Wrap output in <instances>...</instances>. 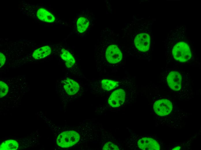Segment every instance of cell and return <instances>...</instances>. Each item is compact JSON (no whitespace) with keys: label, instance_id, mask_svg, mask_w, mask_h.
<instances>
[{"label":"cell","instance_id":"obj_14","mask_svg":"<svg viewBox=\"0 0 201 150\" xmlns=\"http://www.w3.org/2000/svg\"><path fill=\"white\" fill-rule=\"evenodd\" d=\"M36 16L39 20L49 23L56 22V17L52 12L44 8H38L36 11Z\"/></svg>","mask_w":201,"mask_h":150},{"label":"cell","instance_id":"obj_12","mask_svg":"<svg viewBox=\"0 0 201 150\" xmlns=\"http://www.w3.org/2000/svg\"><path fill=\"white\" fill-rule=\"evenodd\" d=\"M138 147L141 149L145 150H159L160 146L155 140L150 138H143L137 142Z\"/></svg>","mask_w":201,"mask_h":150},{"label":"cell","instance_id":"obj_11","mask_svg":"<svg viewBox=\"0 0 201 150\" xmlns=\"http://www.w3.org/2000/svg\"><path fill=\"white\" fill-rule=\"evenodd\" d=\"M155 112L160 116L167 115L172 111L173 106L171 102L169 100L163 99L155 101L153 105Z\"/></svg>","mask_w":201,"mask_h":150},{"label":"cell","instance_id":"obj_10","mask_svg":"<svg viewBox=\"0 0 201 150\" xmlns=\"http://www.w3.org/2000/svg\"><path fill=\"white\" fill-rule=\"evenodd\" d=\"M126 93L123 89H117L109 96L107 101L108 104L112 108L118 107L124 103L126 98Z\"/></svg>","mask_w":201,"mask_h":150},{"label":"cell","instance_id":"obj_9","mask_svg":"<svg viewBox=\"0 0 201 150\" xmlns=\"http://www.w3.org/2000/svg\"><path fill=\"white\" fill-rule=\"evenodd\" d=\"M182 71L178 69H168L163 73L164 80H165L170 89L175 91H178L181 89L183 82L185 81L186 75H184Z\"/></svg>","mask_w":201,"mask_h":150},{"label":"cell","instance_id":"obj_5","mask_svg":"<svg viewBox=\"0 0 201 150\" xmlns=\"http://www.w3.org/2000/svg\"><path fill=\"white\" fill-rule=\"evenodd\" d=\"M87 126H71L68 130L58 136L56 140L57 145L62 148H71L86 143L89 132Z\"/></svg>","mask_w":201,"mask_h":150},{"label":"cell","instance_id":"obj_4","mask_svg":"<svg viewBox=\"0 0 201 150\" xmlns=\"http://www.w3.org/2000/svg\"><path fill=\"white\" fill-rule=\"evenodd\" d=\"M150 25L141 23L135 33L131 48L132 54L137 58L151 59L152 40Z\"/></svg>","mask_w":201,"mask_h":150},{"label":"cell","instance_id":"obj_1","mask_svg":"<svg viewBox=\"0 0 201 150\" xmlns=\"http://www.w3.org/2000/svg\"><path fill=\"white\" fill-rule=\"evenodd\" d=\"M109 39L106 29L101 31L100 40L95 45L94 60L98 72L115 73L124 65L125 49Z\"/></svg>","mask_w":201,"mask_h":150},{"label":"cell","instance_id":"obj_6","mask_svg":"<svg viewBox=\"0 0 201 150\" xmlns=\"http://www.w3.org/2000/svg\"><path fill=\"white\" fill-rule=\"evenodd\" d=\"M57 53L64 64L66 73L72 76L87 80L83 73L80 59L72 47L60 46Z\"/></svg>","mask_w":201,"mask_h":150},{"label":"cell","instance_id":"obj_16","mask_svg":"<svg viewBox=\"0 0 201 150\" xmlns=\"http://www.w3.org/2000/svg\"><path fill=\"white\" fill-rule=\"evenodd\" d=\"M103 150H119L118 146L115 143L111 141H108L104 145L102 148Z\"/></svg>","mask_w":201,"mask_h":150},{"label":"cell","instance_id":"obj_8","mask_svg":"<svg viewBox=\"0 0 201 150\" xmlns=\"http://www.w3.org/2000/svg\"><path fill=\"white\" fill-rule=\"evenodd\" d=\"M127 77L120 79L100 78L88 80L87 84L93 92L98 94L107 93L120 86L126 80Z\"/></svg>","mask_w":201,"mask_h":150},{"label":"cell","instance_id":"obj_7","mask_svg":"<svg viewBox=\"0 0 201 150\" xmlns=\"http://www.w3.org/2000/svg\"><path fill=\"white\" fill-rule=\"evenodd\" d=\"M93 20L92 13L87 8L77 13L72 21L74 34L82 38L86 37L92 28Z\"/></svg>","mask_w":201,"mask_h":150},{"label":"cell","instance_id":"obj_17","mask_svg":"<svg viewBox=\"0 0 201 150\" xmlns=\"http://www.w3.org/2000/svg\"><path fill=\"white\" fill-rule=\"evenodd\" d=\"M6 61L5 57L1 52H0V68L5 64Z\"/></svg>","mask_w":201,"mask_h":150},{"label":"cell","instance_id":"obj_13","mask_svg":"<svg viewBox=\"0 0 201 150\" xmlns=\"http://www.w3.org/2000/svg\"><path fill=\"white\" fill-rule=\"evenodd\" d=\"M52 46L46 45L39 48L35 50L33 52L31 56L33 59L39 60L49 57L55 51V49L53 48Z\"/></svg>","mask_w":201,"mask_h":150},{"label":"cell","instance_id":"obj_2","mask_svg":"<svg viewBox=\"0 0 201 150\" xmlns=\"http://www.w3.org/2000/svg\"><path fill=\"white\" fill-rule=\"evenodd\" d=\"M186 31L185 25H180L168 33L165 42L168 64L183 65L194 63L195 50Z\"/></svg>","mask_w":201,"mask_h":150},{"label":"cell","instance_id":"obj_15","mask_svg":"<svg viewBox=\"0 0 201 150\" xmlns=\"http://www.w3.org/2000/svg\"><path fill=\"white\" fill-rule=\"evenodd\" d=\"M18 144L15 140H9L3 142L1 145L0 150H15L17 149Z\"/></svg>","mask_w":201,"mask_h":150},{"label":"cell","instance_id":"obj_18","mask_svg":"<svg viewBox=\"0 0 201 150\" xmlns=\"http://www.w3.org/2000/svg\"><path fill=\"white\" fill-rule=\"evenodd\" d=\"M180 149V147L179 146L176 147L174 148L172 150H179Z\"/></svg>","mask_w":201,"mask_h":150},{"label":"cell","instance_id":"obj_3","mask_svg":"<svg viewBox=\"0 0 201 150\" xmlns=\"http://www.w3.org/2000/svg\"><path fill=\"white\" fill-rule=\"evenodd\" d=\"M81 78L68 73L57 80L56 87L61 98L66 104L73 102L84 94L86 85Z\"/></svg>","mask_w":201,"mask_h":150}]
</instances>
